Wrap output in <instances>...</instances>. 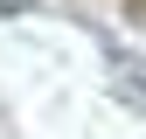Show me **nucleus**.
<instances>
[{
  "mask_svg": "<svg viewBox=\"0 0 146 139\" xmlns=\"http://www.w3.org/2000/svg\"><path fill=\"white\" fill-rule=\"evenodd\" d=\"M111 83H118V97L132 104V111H146V77H132V63L111 49Z\"/></svg>",
  "mask_w": 146,
  "mask_h": 139,
  "instance_id": "1",
  "label": "nucleus"
},
{
  "mask_svg": "<svg viewBox=\"0 0 146 139\" xmlns=\"http://www.w3.org/2000/svg\"><path fill=\"white\" fill-rule=\"evenodd\" d=\"M35 7V0H0V14H7V21H14V14H28Z\"/></svg>",
  "mask_w": 146,
  "mask_h": 139,
  "instance_id": "2",
  "label": "nucleus"
},
{
  "mask_svg": "<svg viewBox=\"0 0 146 139\" xmlns=\"http://www.w3.org/2000/svg\"><path fill=\"white\" fill-rule=\"evenodd\" d=\"M125 21H132V28L146 21V0H125Z\"/></svg>",
  "mask_w": 146,
  "mask_h": 139,
  "instance_id": "3",
  "label": "nucleus"
}]
</instances>
